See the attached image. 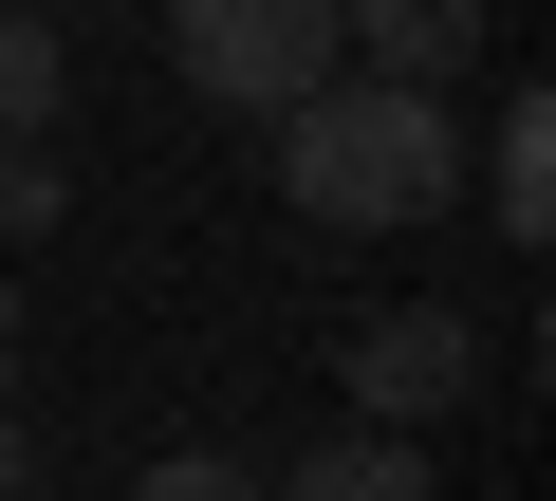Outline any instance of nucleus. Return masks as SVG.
<instances>
[{
	"mask_svg": "<svg viewBox=\"0 0 556 501\" xmlns=\"http://www.w3.org/2000/svg\"><path fill=\"white\" fill-rule=\"evenodd\" d=\"M482 20H501V0H334V57H353V75H408V93H445V75L482 57Z\"/></svg>",
	"mask_w": 556,
	"mask_h": 501,
	"instance_id": "nucleus-4",
	"label": "nucleus"
},
{
	"mask_svg": "<svg viewBox=\"0 0 556 501\" xmlns=\"http://www.w3.org/2000/svg\"><path fill=\"white\" fill-rule=\"evenodd\" d=\"M75 93V38H56V0H0V149H38Z\"/></svg>",
	"mask_w": 556,
	"mask_h": 501,
	"instance_id": "nucleus-6",
	"label": "nucleus"
},
{
	"mask_svg": "<svg viewBox=\"0 0 556 501\" xmlns=\"http://www.w3.org/2000/svg\"><path fill=\"white\" fill-rule=\"evenodd\" d=\"M38 223H56V167H38V149H0V241H38Z\"/></svg>",
	"mask_w": 556,
	"mask_h": 501,
	"instance_id": "nucleus-9",
	"label": "nucleus"
},
{
	"mask_svg": "<svg viewBox=\"0 0 556 501\" xmlns=\"http://www.w3.org/2000/svg\"><path fill=\"white\" fill-rule=\"evenodd\" d=\"M167 75L223 93V112H298L353 57H334V0H167Z\"/></svg>",
	"mask_w": 556,
	"mask_h": 501,
	"instance_id": "nucleus-2",
	"label": "nucleus"
},
{
	"mask_svg": "<svg viewBox=\"0 0 556 501\" xmlns=\"http://www.w3.org/2000/svg\"><path fill=\"white\" fill-rule=\"evenodd\" d=\"M482 204H501V241H538V223H556V112H538V93L482 130Z\"/></svg>",
	"mask_w": 556,
	"mask_h": 501,
	"instance_id": "nucleus-7",
	"label": "nucleus"
},
{
	"mask_svg": "<svg viewBox=\"0 0 556 501\" xmlns=\"http://www.w3.org/2000/svg\"><path fill=\"white\" fill-rule=\"evenodd\" d=\"M445 186H464V130H445V93H408V75H316L298 112H278V204L334 223V241L445 223Z\"/></svg>",
	"mask_w": 556,
	"mask_h": 501,
	"instance_id": "nucleus-1",
	"label": "nucleus"
},
{
	"mask_svg": "<svg viewBox=\"0 0 556 501\" xmlns=\"http://www.w3.org/2000/svg\"><path fill=\"white\" fill-rule=\"evenodd\" d=\"M0 372H20V298H0Z\"/></svg>",
	"mask_w": 556,
	"mask_h": 501,
	"instance_id": "nucleus-10",
	"label": "nucleus"
},
{
	"mask_svg": "<svg viewBox=\"0 0 556 501\" xmlns=\"http://www.w3.org/2000/svg\"><path fill=\"white\" fill-rule=\"evenodd\" d=\"M260 501H427V427H353V446H298Z\"/></svg>",
	"mask_w": 556,
	"mask_h": 501,
	"instance_id": "nucleus-5",
	"label": "nucleus"
},
{
	"mask_svg": "<svg viewBox=\"0 0 556 501\" xmlns=\"http://www.w3.org/2000/svg\"><path fill=\"white\" fill-rule=\"evenodd\" d=\"M130 501H260V464H223V446H167V464H149Z\"/></svg>",
	"mask_w": 556,
	"mask_h": 501,
	"instance_id": "nucleus-8",
	"label": "nucleus"
},
{
	"mask_svg": "<svg viewBox=\"0 0 556 501\" xmlns=\"http://www.w3.org/2000/svg\"><path fill=\"white\" fill-rule=\"evenodd\" d=\"M353 427H445L464 390H482V335L445 316V298H390V316H353Z\"/></svg>",
	"mask_w": 556,
	"mask_h": 501,
	"instance_id": "nucleus-3",
	"label": "nucleus"
}]
</instances>
